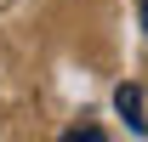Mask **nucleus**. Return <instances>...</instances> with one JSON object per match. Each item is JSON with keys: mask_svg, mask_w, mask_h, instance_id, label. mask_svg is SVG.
I'll return each mask as SVG.
<instances>
[{"mask_svg": "<svg viewBox=\"0 0 148 142\" xmlns=\"http://www.w3.org/2000/svg\"><path fill=\"white\" fill-rule=\"evenodd\" d=\"M114 108L125 114V125H131V131H137V137H143V131H148V119H143V85H137V80H125V85L114 91Z\"/></svg>", "mask_w": 148, "mask_h": 142, "instance_id": "f257e3e1", "label": "nucleus"}, {"mask_svg": "<svg viewBox=\"0 0 148 142\" xmlns=\"http://www.w3.org/2000/svg\"><path fill=\"white\" fill-rule=\"evenodd\" d=\"M63 142H103V137H97V131H69Z\"/></svg>", "mask_w": 148, "mask_h": 142, "instance_id": "f03ea898", "label": "nucleus"}]
</instances>
